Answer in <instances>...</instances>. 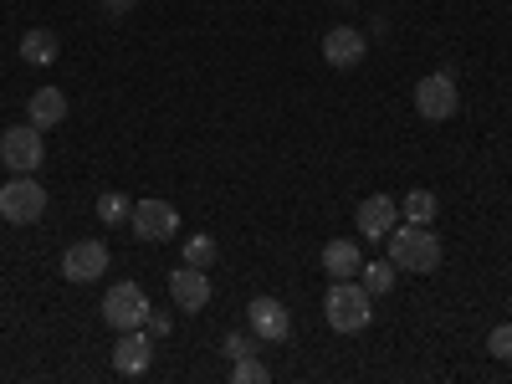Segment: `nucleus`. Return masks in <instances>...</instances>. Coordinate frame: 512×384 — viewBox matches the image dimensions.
Segmentation results:
<instances>
[{"mask_svg": "<svg viewBox=\"0 0 512 384\" xmlns=\"http://www.w3.org/2000/svg\"><path fill=\"white\" fill-rule=\"evenodd\" d=\"M26 113H31V123L47 134V128H57L62 118H67V93H57V88H36L31 93V103H26Z\"/></svg>", "mask_w": 512, "mask_h": 384, "instance_id": "nucleus-15", "label": "nucleus"}, {"mask_svg": "<svg viewBox=\"0 0 512 384\" xmlns=\"http://www.w3.org/2000/svg\"><path fill=\"white\" fill-rule=\"evenodd\" d=\"M149 364H154V338H149V328L118 333V344H113V369H118L123 379H139V374H149Z\"/></svg>", "mask_w": 512, "mask_h": 384, "instance_id": "nucleus-8", "label": "nucleus"}, {"mask_svg": "<svg viewBox=\"0 0 512 384\" xmlns=\"http://www.w3.org/2000/svg\"><path fill=\"white\" fill-rule=\"evenodd\" d=\"M395 277H400V267L390 262V256H384V262H364V267H359V282H364L369 297H384V292L395 287Z\"/></svg>", "mask_w": 512, "mask_h": 384, "instance_id": "nucleus-17", "label": "nucleus"}, {"mask_svg": "<svg viewBox=\"0 0 512 384\" xmlns=\"http://www.w3.org/2000/svg\"><path fill=\"white\" fill-rule=\"evenodd\" d=\"M144 328H149V338H164V333H169V318L149 308V318H144Z\"/></svg>", "mask_w": 512, "mask_h": 384, "instance_id": "nucleus-24", "label": "nucleus"}, {"mask_svg": "<svg viewBox=\"0 0 512 384\" xmlns=\"http://www.w3.org/2000/svg\"><path fill=\"white\" fill-rule=\"evenodd\" d=\"M128 226H134L139 241H169L180 231V210L169 205V200H134V216H128Z\"/></svg>", "mask_w": 512, "mask_h": 384, "instance_id": "nucleus-7", "label": "nucleus"}, {"mask_svg": "<svg viewBox=\"0 0 512 384\" xmlns=\"http://www.w3.org/2000/svg\"><path fill=\"white\" fill-rule=\"evenodd\" d=\"M21 57H26L31 67H52V62L62 57L57 31H52V26H31V31L21 36Z\"/></svg>", "mask_w": 512, "mask_h": 384, "instance_id": "nucleus-14", "label": "nucleus"}, {"mask_svg": "<svg viewBox=\"0 0 512 384\" xmlns=\"http://www.w3.org/2000/svg\"><path fill=\"white\" fill-rule=\"evenodd\" d=\"M354 221H359V236L364 241H384V236L400 226V205L390 195H369V200H359Z\"/></svg>", "mask_w": 512, "mask_h": 384, "instance_id": "nucleus-12", "label": "nucleus"}, {"mask_svg": "<svg viewBox=\"0 0 512 384\" xmlns=\"http://www.w3.org/2000/svg\"><path fill=\"white\" fill-rule=\"evenodd\" d=\"M364 57H369V36H364V31H354V26H333V31L323 36V62H328V67L349 72V67H359Z\"/></svg>", "mask_w": 512, "mask_h": 384, "instance_id": "nucleus-11", "label": "nucleus"}, {"mask_svg": "<svg viewBox=\"0 0 512 384\" xmlns=\"http://www.w3.org/2000/svg\"><path fill=\"white\" fill-rule=\"evenodd\" d=\"M185 262L210 272V262H216V236H190V241H185Z\"/></svg>", "mask_w": 512, "mask_h": 384, "instance_id": "nucleus-20", "label": "nucleus"}, {"mask_svg": "<svg viewBox=\"0 0 512 384\" xmlns=\"http://www.w3.org/2000/svg\"><path fill=\"white\" fill-rule=\"evenodd\" d=\"M456 108H461V93H456V77H451V72H425V77L415 82V113H420V118L446 123Z\"/></svg>", "mask_w": 512, "mask_h": 384, "instance_id": "nucleus-6", "label": "nucleus"}, {"mask_svg": "<svg viewBox=\"0 0 512 384\" xmlns=\"http://www.w3.org/2000/svg\"><path fill=\"white\" fill-rule=\"evenodd\" d=\"M359 267H364V256H359L354 241H328V246H323V272H328L333 282L359 277Z\"/></svg>", "mask_w": 512, "mask_h": 384, "instance_id": "nucleus-16", "label": "nucleus"}, {"mask_svg": "<svg viewBox=\"0 0 512 384\" xmlns=\"http://www.w3.org/2000/svg\"><path fill=\"white\" fill-rule=\"evenodd\" d=\"M231 384H267V364L256 359V354L251 359H236L231 364Z\"/></svg>", "mask_w": 512, "mask_h": 384, "instance_id": "nucleus-21", "label": "nucleus"}, {"mask_svg": "<svg viewBox=\"0 0 512 384\" xmlns=\"http://www.w3.org/2000/svg\"><path fill=\"white\" fill-rule=\"evenodd\" d=\"M128 216H134V200H128V195H118V190L98 195V221L103 226H128Z\"/></svg>", "mask_w": 512, "mask_h": 384, "instance_id": "nucleus-19", "label": "nucleus"}, {"mask_svg": "<svg viewBox=\"0 0 512 384\" xmlns=\"http://www.w3.org/2000/svg\"><path fill=\"white\" fill-rule=\"evenodd\" d=\"M390 262L400 267V272H415V277H431L436 267H441V236L431 231V226H415V221H405V226H395L390 236Z\"/></svg>", "mask_w": 512, "mask_h": 384, "instance_id": "nucleus-1", "label": "nucleus"}, {"mask_svg": "<svg viewBox=\"0 0 512 384\" xmlns=\"http://www.w3.org/2000/svg\"><path fill=\"white\" fill-rule=\"evenodd\" d=\"M323 318L333 333H364L369 318H374V297L364 292L359 277H344V282H333L328 297H323Z\"/></svg>", "mask_w": 512, "mask_h": 384, "instance_id": "nucleus-2", "label": "nucleus"}, {"mask_svg": "<svg viewBox=\"0 0 512 384\" xmlns=\"http://www.w3.org/2000/svg\"><path fill=\"white\" fill-rule=\"evenodd\" d=\"M169 297H175V308L180 313H200L205 303H210V277H205V267H175L169 272Z\"/></svg>", "mask_w": 512, "mask_h": 384, "instance_id": "nucleus-13", "label": "nucleus"}, {"mask_svg": "<svg viewBox=\"0 0 512 384\" xmlns=\"http://www.w3.org/2000/svg\"><path fill=\"white\" fill-rule=\"evenodd\" d=\"M41 216H47V185L41 180H6L0 185V221L36 226Z\"/></svg>", "mask_w": 512, "mask_h": 384, "instance_id": "nucleus-4", "label": "nucleus"}, {"mask_svg": "<svg viewBox=\"0 0 512 384\" xmlns=\"http://www.w3.org/2000/svg\"><path fill=\"white\" fill-rule=\"evenodd\" d=\"M400 221H415V226H431L436 221V195L431 190H410L405 200H400Z\"/></svg>", "mask_w": 512, "mask_h": 384, "instance_id": "nucleus-18", "label": "nucleus"}, {"mask_svg": "<svg viewBox=\"0 0 512 384\" xmlns=\"http://www.w3.org/2000/svg\"><path fill=\"white\" fill-rule=\"evenodd\" d=\"M246 323H251L256 338H267V344L292 338V313L277 303V297H251V303H246Z\"/></svg>", "mask_w": 512, "mask_h": 384, "instance_id": "nucleus-10", "label": "nucleus"}, {"mask_svg": "<svg viewBox=\"0 0 512 384\" xmlns=\"http://www.w3.org/2000/svg\"><path fill=\"white\" fill-rule=\"evenodd\" d=\"M108 272V246L103 241H72L62 251V277L67 282H98Z\"/></svg>", "mask_w": 512, "mask_h": 384, "instance_id": "nucleus-9", "label": "nucleus"}, {"mask_svg": "<svg viewBox=\"0 0 512 384\" xmlns=\"http://www.w3.org/2000/svg\"><path fill=\"white\" fill-rule=\"evenodd\" d=\"M144 318H149V292H144L139 282L108 287V297H103V323H108V328L128 333V328H144Z\"/></svg>", "mask_w": 512, "mask_h": 384, "instance_id": "nucleus-5", "label": "nucleus"}, {"mask_svg": "<svg viewBox=\"0 0 512 384\" xmlns=\"http://www.w3.org/2000/svg\"><path fill=\"white\" fill-rule=\"evenodd\" d=\"M41 159H47V139H41L36 123H16L0 134V164H6L11 175H36Z\"/></svg>", "mask_w": 512, "mask_h": 384, "instance_id": "nucleus-3", "label": "nucleus"}, {"mask_svg": "<svg viewBox=\"0 0 512 384\" xmlns=\"http://www.w3.org/2000/svg\"><path fill=\"white\" fill-rule=\"evenodd\" d=\"M221 349H226V359L236 364V359H251V354H256V338H251V333H226Z\"/></svg>", "mask_w": 512, "mask_h": 384, "instance_id": "nucleus-23", "label": "nucleus"}, {"mask_svg": "<svg viewBox=\"0 0 512 384\" xmlns=\"http://www.w3.org/2000/svg\"><path fill=\"white\" fill-rule=\"evenodd\" d=\"M103 11L108 16H128V11H134V0H103Z\"/></svg>", "mask_w": 512, "mask_h": 384, "instance_id": "nucleus-25", "label": "nucleus"}, {"mask_svg": "<svg viewBox=\"0 0 512 384\" xmlns=\"http://www.w3.org/2000/svg\"><path fill=\"white\" fill-rule=\"evenodd\" d=\"M487 354H492V359H507V364H512V323H497V328L487 333Z\"/></svg>", "mask_w": 512, "mask_h": 384, "instance_id": "nucleus-22", "label": "nucleus"}]
</instances>
